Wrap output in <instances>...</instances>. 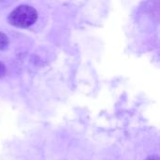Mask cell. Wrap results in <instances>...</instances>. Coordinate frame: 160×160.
<instances>
[{
	"instance_id": "6da1fadb",
	"label": "cell",
	"mask_w": 160,
	"mask_h": 160,
	"mask_svg": "<svg viewBox=\"0 0 160 160\" xmlns=\"http://www.w3.org/2000/svg\"><path fill=\"white\" fill-rule=\"evenodd\" d=\"M38 19L37 10L28 5H20L14 8L8 15V22L16 27L25 28L36 22Z\"/></svg>"
},
{
	"instance_id": "7a4b0ae2",
	"label": "cell",
	"mask_w": 160,
	"mask_h": 160,
	"mask_svg": "<svg viewBox=\"0 0 160 160\" xmlns=\"http://www.w3.org/2000/svg\"><path fill=\"white\" fill-rule=\"evenodd\" d=\"M8 37H7L4 33L0 32V50L6 49L7 46H8Z\"/></svg>"
},
{
	"instance_id": "3957f363",
	"label": "cell",
	"mask_w": 160,
	"mask_h": 160,
	"mask_svg": "<svg viewBox=\"0 0 160 160\" xmlns=\"http://www.w3.org/2000/svg\"><path fill=\"white\" fill-rule=\"evenodd\" d=\"M5 72H6V68H5V66L0 62V77L4 76L5 75Z\"/></svg>"
},
{
	"instance_id": "277c9868",
	"label": "cell",
	"mask_w": 160,
	"mask_h": 160,
	"mask_svg": "<svg viewBox=\"0 0 160 160\" xmlns=\"http://www.w3.org/2000/svg\"><path fill=\"white\" fill-rule=\"evenodd\" d=\"M145 160H159L158 156H151V157H148Z\"/></svg>"
}]
</instances>
